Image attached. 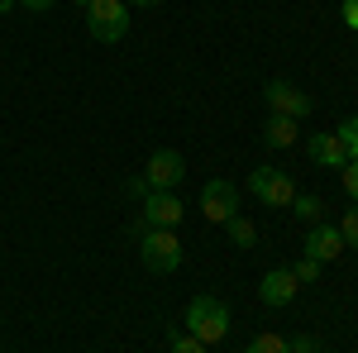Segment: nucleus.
<instances>
[{
    "label": "nucleus",
    "instance_id": "1",
    "mask_svg": "<svg viewBox=\"0 0 358 353\" xmlns=\"http://www.w3.org/2000/svg\"><path fill=\"white\" fill-rule=\"evenodd\" d=\"M187 334H196L201 344H220L229 334V305H224L215 291H201L187 305Z\"/></svg>",
    "mask_w": 358,
    "mask_h": 353
},
{
    "label": "nucleus",
    "instance_id": "2",
    "mask_svg": "<svg viewBox=\"0 0 358 353\" xmlns=\"http://www.w3.org/2000/svg\"><path fill=\"white\" fill-rule=\"evenodd\" d=\"M138 258H143V268L167 277V272L182 268V239L172 234V229H153V224H143L138 229Z\"/></svg>",
    "mask_w": 358,
    "mask_h": 353
},
{
    "label": "nucleus",
    "instance_id": "3",
    "mask_svg": "<svg viewBox=\"0 0 358 353\" xmlns=\"http://www.w3.org/2000/svg\"><path fill=\"white\" fill-rule=\"evenodd\" d=\"M86 29L96 43H120L129 34V5L124 0H91L86 5Z\"/></svg>",
    "mask_w": 358,
    "mask_h": 353
},
{
    "label": "nucleus",
    "instance_id": "4",
    "mask_svg": "<svg viewBox=\"0 0 358 353\" xmlns=\"http://www.w3.org/2000/svg\"><path fill=\"white\" fill-rule=\"evenodd\" d=\"M248 191H253L263 206L287 210V206H292V196H296V182H292L282 167H253V172H248Z\"/></svg>",
    "mask_w": 358,
    "mask_h": 353
},
{
    "label": "nucleus",
    "instance_id": "5",
    "mask_svg": "<svg viewBox=\"0 0 358 353\" xmlns=\"http://www.w3.org/2000/svg\"><path fill=\"white\" fill-rule=\"evenodd\" d=\"M201 215L210 219V224H224L229 215H239V187L224 182V177H210L201 187Z\"/></svg>",
    "mask_w": 358,
    "mask_h": 353
},
{
    "label": "nucleus",
    "instance_id": "6",
    "mask_svg": "<svg viewBox=\"0 0 358 353\" xmlns=\"http://www.w3.org/2000/svg\"><path fill=\"white\" fill-rule=\"evenodd\" d=\"M263 101H268V115H287V120H306L315 110V101L292 82H268L263 86Z\"/></svg>",
    "mask_w": 358,
    "mask_h": 353
},
{
    "label": "nucleus",
    "instance_id": "7",
    "mask_svg": "<svg viewBox=\"0 0 358 353\" xmlns=\"http://www.w3.org/2000/svg\"><path fill=\"white\" fill-rule=\"evenodd\" d=\"M182 177H187V158H182L177 148H158V153L143 163V182H148V191H172Z\"/></svg>",
    "mask_w": 358,
    "mask_h": 353
},
{
    "label": "nucleus",
    "instance_id": "8",
    "mask_svg": "<svg viewBox=\"0 0 358 353\" xmlns=\"http://www.w3.org/2000/svg\"><path fill=\"white\" fill-rule=\"evenodd\" d=\"M187 215V206L172 196V191H148L143 196V224H153V229H177Z\"/></svg>",
    "mask_w": 358,
    "mask_h": 353
},
{
    "label": "nucleus",
    "instance_id": "9",
    "mask_svg": "<svg viewBox=\"0 0 358 353\" xmlns=\"http://www.w3.org/2000/svg\"><path fill=\"white\" fill-rule=\"evenodd\" d=\"M296 291H301V282L292 277V268H268V272H263V282H258V296H263V305H273V310L292 305Z\"/></svg>",
    "mask_w": 358,
    "mask_h": 353
},
{
    "label": "nucleus",
    "instance_id": "10",
    "mask_svg": "<svg viewBox=\"0 0 358 353\" xmlns=\"http://www.w3.org/2000/svg\"><path fill=\"white\" fill-rule=\"evenodd\" d=\"M306 258H315V263L344 258V234H339L334 224H310V234H306Z\"/></svg>",
    "mask_w": 358,
    "mask_h": 353
},
{
    "label": "nucleus",
    "instance_id": "11",
    "mask_svg": "<svg viewBox=\"0 0 358 353\" xmlns=\"http://www.w3.org/2000/svg\"><path fill=\"white\" fill-rule=\"evenodd\" d=\"M306 153H310V163H315V167H334V172L349 163V153H344L339 134H310V138H306Z\"/></svg>",
    "mask_w": 358,
    "mask_h": 353
},
{
    "label": "nucleus",
    "instance_id": "12",
    "mask_svg": "<svg viewBox=\"0 0 358 353\" xmlns=\"http://www.w3.org/2000/svg\"><path fill=\"white\" fill-rule=\"evenodd\" d=\"M263 138H268L273 148H292V143H296V120H287V115H268Z\"/></svg>",
    "mask_w": 358,
    "mask_h": 353
},
{
    "label": "nucleus",
    "instance_id": "13",
    "mask_svg": "<svg viewBox=\"0 0 358 353\" xmlns=\"http://www.w3.org/2000/svg\"><path fill=\"white\" fill-rule=\"evenodd\" d=\"M287 210H296V219H306V224H320L325 201H320V196H292V206H287Z\"/></svg>",
    "mask_w": 358,
    "mask_h": 353
},
{
    "label": "nucleus",
    "instance_id": "14",
    "mask_svg": "<svg viewBox=\"0 0 358 353\" xmlns=\"http://www.w3.org/2000/svg\"><path fill=\"white\" fill-rule=\"evenodd\" d=\"M224 229H229V239H234L239 248L258 244V229H253V219H244V215H229V219H224Z\"/></svg>",
    "mask_w": 358,
    "mask_h": 353
},
{
    "label": "nucleus",
    "instance_id": "15",
    "mask_svg": "<svg viewBox=\"0 0 358 353\" xmlns=\"http://www.w3.org/2000/svg\"><path fill=\"white\" fill-rule=\"evenodd\" d=\"M244 353H287V339L268 329V334H258V339H248V349H244Z\"/></svg>",
    "mask_w": 358,
    "mask_h": 353
},
{
    "label": "nucleus",
    "instance_id": "16",
    "mask_svg": "<svg viewBox=\"0 0 358 353\" xmlns=\"http://www.w3.org/2000/svg\"><path fill=\"white\" fill-rule=\"evenodd\" d=\"M320 268H325V263H315V258H301V263L292 268V277H296L301 287H310V282H320Z\"/></svg>",
    "mask_w": 358,
    "mask_h": 353
},
{
    "label": "nucleus",
    "instance_id": "17",
    "mask_svg": "<svg viewBox=\"0 0 358 353\" xmlns=\"http://www.w3.org/2000/svg\"><path fill=\"white\" fill-rule=\"evenodd\" d=\"M339 234H344V244L358 248V206L354 210H344V224H339Z\"/></svg>",
    "mask_w": 358,
    "mask_h": 353
},
{
    "label": "nucleus",
    "instance_id": "18",
    "mask_svg": "<svg viewBox=\"0 0 358 353\" xmlns=\"http://www.w3.org/2000/svg\"><path fill=\"white\" fill-rule=\"evenodd\" d=\"M172 353H206V344L196 334H172Z\"/></svg>",
    "mask_w": 358,
    "mask_h": 353
},
{
    "label": "nucleus",
    "instance_id": "19",
    "mask_svg": "<svg viewBox=\"0 0 358 353\" xmlns=\"http://www.w3.org/2000/svg\"><path fill=\"white\" fill-rule=\"evenodd\" d=\"M339 172H344V191H349V201L358 206V163H344Z\"/></svg>",
    "mask_w": 358,
    "mask_h": 353
},
{
    "label": "nucleus",
    "instance_id": "20",
    "mask_svg": "<svg viewBox=\"0 0 358 353\" xmlns=\"http://www.w3.org/2000/svg\"><path fill=\"white\" fill-rule=\"evenodd\" d=\"M334 134H339V143H354V138H358V115H349V120H344Z\"/></svg>",
    "mask_w": 358,
    "mask_h": 353
},
{
    "label": "nucleus",
    "instance_id": "21",
    "mask_svg": "<svg viewBox=\"0 0 358 353\" xmlns=\"http://www.w3.org/2000/svg\"><path fill=\"white\" fill-rule=\"evenodd\" d=\"M287 353H320V344H315V339H287Z\"/></svg>",
    "mask_w": 358,
    "mask_h": 353
},
{
    "label": "nucleus",
    "instance_id": "22",
    "mask_svg": "<svg viewBox=\"0 0 358 353\" xmlns=\"http://www.w3.org/2000/svg\"><path fill=\"white\" fill-rule=\"evenodd\" d=\"M339 15H344V24L358 34V0H344V10H339Z\"/></svg>",
    "mask_w": 358,
    "mask_h": 353
},
{
    "label": "nucleus",
    "instance_id": "23",
    "mask_svg": "<svg viewBox=\"0 0 358 353\" xmlns=\"http://www.w3.org/2000/svg\"><path fill=\"white\" fill-rule=\"evenodd\" d=\"M15 5H24V10H34V15H43V10H53V0H15Z\"/></svg>",
    "mask_w": 358,
    "mask_h": 353
},
{
    "label": "nucleus",
    "instance_id": "24",
    "mask_svg": "<svg viewBox=\"0 0 358 353\" xmlns=\"http://www.w3.org/2000/svg\"><path fill=\"white\" fill-rule=\"evenodd\" d=\"M344 153H349V163H358V138H354V143H344Z\"/></svg>",
    "mask_w": 358,
    "mask_h": 353
},
{
    "label": "nucleus",
    "instance_id": "25",
    "mask_svg": "<svg viewBox=\"0 0 358 353\" xmlns=\"http://www.w3.org/2000/svg\"><path fill=\"white\" fill-rule=\"evenodd\" d=\"M10 10H15V0H0V20H5V15H10Z\"/></svg>",
    "mask_w": 358,
    "mask_h": 353
},
{
    "label": "nucleus",
    "instance_id": "26",
    "mask_svg": "<svg viewBox=\"0 0 358 353\" xmlns=\"http://www.w3.org/2000/svg\"><path fill=\"white\" fill-rule=\"evenodd\" d=\"M124 5H158V0H124Z\"/></svg>",
    "mask_w": 358,
    "mask_h": 353
},
{
    "label": "nucleus",
    "instance_id": "27",
    "mask_svg": "<svg viewBox=\"0 0 358 353\" xmlns=\"http://www.w3.org/2000/svg\"><path fill=\"white\" fill-rule=\"evenodd\" d=\"M72 5H82V10H86V5H91V0H72Z\"/></svg>",
    "mask_w": 358,
    "mask_h": 353
},
{
    "label": "nucleus",
    "instance_id": "28",
    "mask_svg": "<svg viewBox=\"0 0 358 353\" xmlns=\"http://www.w3.org/2000/svg\"><path fill=\"white\" fill-rule=\"evenodd\" d=\"M354 53H358V43H354Z\"/></svg>",
    "mask_w": 358,
    "mask_h": 353
}]
</instances>
